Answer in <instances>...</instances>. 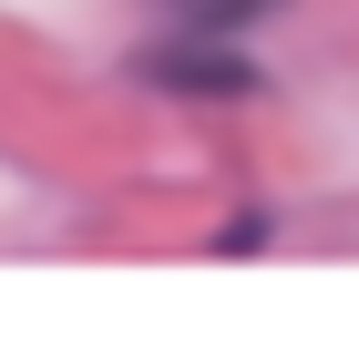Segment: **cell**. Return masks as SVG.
Returning a JSON list of instances; mask_svg holds the SVG:
<instances>
[{
  "instance_id": "7a4b0ae2",
  "label": "cell",
  "mask_w": 359,
  "mask_h": 339,
  "mask_svg": "<svg viewBox=\"0 0 359 339\" xmlns=\"http://www.w3.org/2000/svg\"><path fill=\"white\" fill-rule=\"evenodd\" d=\"M257 11H277V0H175L185 31H236V21H257Z\"/></svg>"
},
{
  "instance_id": "6da1fadb",
  "label": "cell",
  "mask_w": 359,
  "mask_h": 339,
  "mask_svg": "<svg viewBox=\"0 0 359 339\" xmlns=\"http://www.w3.org/2000/svg\"><path fill=\"white\" fill-rule=\"evenodd\" d=\"M144 72L175 93H257V62L226 52V31H185V41H154L144 52Z\"/></svg>"
}]
</instances>
